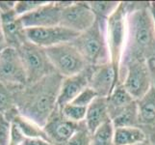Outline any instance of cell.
Instances as JSON below:
<instances>
[{"instance_id":"9c48e42d","label":"cell","mask_w":155,"mask_h":145,"mask_svg":"<svg viewBox=\"0 0 155 145\" xmlns=\"http://www.w3.org/2000/svg\"><path fill=\"white\" fill-rule=\"evenodd\" d=\"M97 17L90 8L88 1H75L62 12L60 25L80 34L91 28Z\"/></svg>"},{"instance_id":"9a60e30c","label":"cell","mask_w":155,"mask_h":145,"mask_svg":"<svg viewBox=\"0 0 155 145\" xmlns=\"http://www.w3.org/2000/svg\"><path fill=\"white\" fill-rule=\"evenodd\" d=\"M139 125L152 144L155 140V83L148 93L137 101Z\"/></svg>"},{"instance_id":"8fae6325","label":"cell","mask_w":155,"mask_h":145,"mask_svg":"<svg viewBox=\"0 0 155 145\" xmlns=\"http://www.w3.org/2000/svg\"><path fill=\"white\" fill-rule=\"evenodd\" d=\"M83 122L76 123L68 120L63 115L61 109L56 107L44 127V130L50 142L54 145H66L81 128Z\"/></svg>"},{"instance_id":"8992f818","label":"cell","mask_w":155,"mask_h":145,"mask_svg":"<svg viewBox=\"0 0 155 145\" xmlns=\"http://www.w3.org/2000/svg\"><path fill=\"white\" fill-rule=\"evenodd\" d=\"M27 76V84L35 83L56 73L51 65L45 48L26 41L18 50Z\"/></svg>"},{"instance_id":"d6986e66","label":"cell","mask_w":155,"mask_h":145,"mask_svg":"<svg viewBox=\"0 0 155 145\" xmlns=\"http://www.w3.org/2000/svg\"><path fill=\"white\" fill-rule=\"evenodd\" d=\"M110 119L115 128L138 127L139 113L137 101L110 114Z\"/></svg>"},{"instance_id":"ac0fdd59","label":"cell","mask_w":155,"mask_h":145,"mask_svg":"<svg viewBox=\"0 0 155 145\" xmlns=\"http://www.w3.org/2000/svg\"><path fill=\"white\" fill-rule=\"evenodd\" d=\"M11 121L18 129V131L22 133L25 138H44L50 141L44 128L38 125L33 120L21 115L18 111L11 118Z\"/></svg>"},{"instance_id":"7c38bea8","label":"cell","mask_w":155,"mask_h":145,"mask_svg":"<svg viewBox=\"0 0 155 145\" xmlns=\"http://www.w3.org/2000/svg\"><path fill=\"white\" fill-rule=\"evenodd\" d=\"M63 9L57 1H47L45 5L27 15L19 17L20 22L25 29L42 28L60 25Z\"/></svg>"},{"instance_id":"44dd1931","label":"cell","mask_w":155,"mask_h":145,"mask_svg":"<svg viewBox=\"0 0 155 145\" xmlns=\"http://www.w3.org/2000/svg\"><path fill=\"white\" fill-rule=\"evenodd\" d=\"M135 101L136 100H134V98L128 93V91L125 89L124 84L116 85V87L112 91L110 96L107 98L109 114L132 104L133 102H135Z\"/></svg>"},{"instance_id":"5bb4252c","label":"cell","mask_w":155,"mask_h":145,"mask_svg":"<svg viewBox=\"0 0 155 145\" xmlns=\"http://www.w3.org/2000/svg\"><path fill=\"white\" fill-rule=\"evenodd\" d=\"M117 84V74L111 63L93 66L89 87L92 88L98 97L108 98Z\"/></svg>"},{"instance_id":"f546056e","label":"cell","mask_w":155,"mask_h":145,"mask_svg":"<svg viewBox=\"0 0 155 145\" xmlns=\"http://www.w3.org/2000/svg\"><path fill=\"white\" fill-rule=\"evenodd\" d=\"M17 1H0V15L14 12Z\"/></svg>"},{"instance_id":"7a4b0ae2","label":"cell","mask_w":155,"mask_h":145,"mask_svg":"<svg viewBox=\"0 0 155 145\" xmlns=\"http://www.w3.org/2000/svg\"><path fill=\"white\" fill-rule=\"evenodd\" d=\"M63 78L54 73L35 83L13 90L18 111L44 128L57 107Z\"/></svg>"},{"instance_id":"5b68a950","label":"cell","mask_w":155,"mask_h":145,"mask_svg":"<svg viewBox=\"0 0 155 145\" xmlns=\"http://www.w3.org/2000/svg\"><path fill=\"white\" fill-rule=\"evenodd\" d=\"M45 50L56 73L63 78L75 76L89 67L87 61L71 43H66Z\"/></svg>"},{"instance_id":"83f0119b","label":"cell","mask_w":155,"mask_h":145,"mask_svg":"<svg viewBox=\"0 0 155 145\" xmlns=\"http://www.w3.org/2000/svg\"><path fill=\"white\" fill-rule=\"evenodd\" d=\"M12 135V121L0 114V145H10Z\"/></svg>"},{"instance_id":"52a82bcc","label":"cell","mask_w":155,"mask_h":145,"mask_svg":"<svg viewBox=\"0 0 155 145\" xmlns=\"http://www.w3.org/2000/svg\"><path fill=\"white\" fill-rule=\"evenodd\" d=\"M155 83V78L149 63L136 61L127 66L122 84L134 100L139 101L146 96Z\"/></svg>"},{"instance_id":"f1b7e54d","label":"cell","mask_w":155,"mask_h":145,"mask_svg":"<svg viewBox=\"0 0 155 145\" xmlns=\"http://www.w3.org/2000/svg\"><path fill=\"white\" fill-rule=\"evenodd\" d=\"M97 97H98V96L92 88L87 87L86 89H84L82 92L73 100V102H71V103L74 105H80V106L88 107L93 103L94 100L97 98Z\"/></svg>"},{"instance_id":"484cf974","label":"cell","mask_w":155,"mask_h":145,"mask_svg":"<svg viewBox=\"0 0 155 145\" xmlns=\"http://www.w3.org/2000/svg\"><path fill=\"white\" fill-rule=\"evenodd\" d=\"M91 136L92 133L88 131L85 122H83L81 128L74 133L66 145H91Z\"/></svg>"},{"instance_id":"2e32d148","label":"cell","mask_w":155,"mask_h":145,"mask_svg":"<svg viewBox=\"0 0 155 145\" xmlns=\"http://www.w3.org/2000/svg\"><path fill=\"white\" fill-rule=\"evenodd\" d=\"M0 27L2 29L7 47L18 50L27 41L26 29L21 24L20 19L15 15V11L0 15Z\"/></svg>"},{"instance_id":"e0dca14e","label":"cell","mask_w":155,"mask_h":145,"mask_svg":"<svg viewBox=\"0 0 155 145\" xmlns=\"http://www.w3.org/2000/svg\"><path fill=\"white\" fill-rule=\"evenodd\" d=\"M109 120L111 119L107 98L97 97L93 103L87 107L86 118L84 122L88 131L93 133L97 128Z\"/></svg>"},{"instance_id":"4dcf8cb0","label":"cell","mask_w":155,"mask_h":145,"mask_svg":"<svg viewBox=\"0 0 155 145\" xmlns=\"http://www.w3.org/2000/svg\"><path fill=\"white\" fill-rule=\"evenodd\" d=\"M21 145H54L44 138H25Z\"/></svg>"},{"instance_id":"ffe728a7","label":"cell","mask_w":155,"mask_h":145,"mask_svg":"<svg viewBox=\"0 0 155 145\" xmlns=\"http://www.w3.org/2000/svg\"><path fill=\"white\" fill-rule=\"evenodd\" d=\"M146 140V133L139 127L115 128L114 145H134Z\"/></svg>"},{"instance_id":"603a6c76","label":"cell","mask_w":155,"mask_h":145,"mask_svg":"<svg viewBox=\"0 0 155 145\" xmlns=\"http://www.w3.org/2000/svg\"><path fill=\"white\" fill-rule=\"evenodd\" d=\"M115 127L111 120L97 128L91 136V145H114Z\"/></svg>"},{"instance_id":"4fadbf2b","label":"cell","mask_w":155,"mask_h":145,"mask_svg":"<svg viewBox=\"0 0 155 145\" xmlns=\"http://www.w3.org/2000/svg\"><path fill=\"white\" fill-rule=\"evenodd\" d=\"M92 70L93 66H89L82 73L63 78L57 100L58 109H61L66 105L71 104L84 89L89 87Z\"/></svg>"},{"instance_id":"6da1fadb","label":"cell","mask_w":155,"mask_h":145,"mask_svg":"<svg viewBox=\"0 0 155 145\" xmlns=\"http://www.w3.org/2000/svg\"><path fill=\"white\" fill-rule=\"evenodd\" d=\"M125 3L126 42L117 84H122L125 69L129 64L136 61L155 62V24L150 12V2Z\"/></svg>"},{"instance_id":"30bf717a","label":"cell","mask_w":155,"mask_h":145,"mask_svg":"<svg viewBox=\"0 0 155 145\" xmlns=\"http://www.w3.org/2000/svg\"><path fill=\"white\" fill-rule=\"evenodd\" d=\"M79 34L61 25L26 29L27 40L42 48L71 43Z\"/></svg>"},{"instance_id":"1f68e13d","label":"cell","mask_w":155,"mask_h":145,"mask_svg":"<svg viewBox=\"0 0 155 145\" xmlns=\"http://www.w3.org/2000/svg\"><path fill=\"white\" fill-rule=\"evenodd\" d=\"M7 47V44H6V41H5L4 38V35H3V32L2 29L0 27V52H1L3 50Z\"/></svg>"},{"instance_id":"7402d4cb","label":"cell","mask_w":155,"mask_h":145,"mask_svg":"<svg viewBox=\"0 0 155 145\" xmlns=\"http://www.w3.org/2000/svg\"><path fill=\"white\" fill-rule=\"evenodd\" d=\"M17 112L13 89L0 82V114L5 115L11 120Z\"/></svg>"},{"instance_id":"d6a6232c","label":"cell","mask_w":155,"mask_h":145,"mask_svg":"<svg viewBox=\"0 0 155 145\" xmlns=\"http://www.w3.org/2000/svg\"><path fill=\"white\" fill-rule=\"evenodd\" d=\"M150 12H151L153 21H154V24H155V1L150 2Z\"/></svg>"},{"instance_id":"e575fe53","label":"cell","mask_w":155,"mask_h":145,"mask_svg":"<svg viewBox=\"0 0 155 145\" xmlns=\"http://www.w3.org/2000/svg\"><path fill=\"white\" fill-rule=\"evenodd\" d=\"M153 145H155V140H154V142H153Z\"/></svg>"},{"instance_id":"836d02e7","label":"cell","mask_w":155,"mask_h":145,"mask_svg":"<svg viewBox=\"0 0 155 145\" xmlns=\"http://www.w3.org/2000/svg\"><path fill=\"white\" fill-rule=\"evenodd\" d=\"M134 145H153L150 141L148 140H146V141H143V142H140V143H137V144H134Z\"/></svg>"},{"instance_id":"277c9868","label":"cell","mask_w":155,"mask_h":145,"mask_svg":"<svg viewBox=\"0 0 155 145\" xmlns=\"http://www.w3.org/2000/svg\"><path fill=\"white\" fill-rule=\"evenodd\" d=\"M126 17L127 8L125 2H120V6L106 20V38L110 53V63L113 65L117 74L126 42Z\"/></svg>"},{"instance_id":"3957f363","label":"cell","mask_w":155,"mask_h":145,"mask_svg":"<svg viewBox=\"0 0 155 145\" xmlns=\"http://www.w3.org/2000/svg\"><path fill=\"white\" fill-rule=\"evenodd\" d=\"M71 44L81 53L89 66L95 67L110 63L106 20L97 19L92 27L80 33Z\"/></svg>"},{"instance_id":"ba28073f","label":"cell","mask_w":155,"mask_h":145,"mask_svg":"<svg viewBox=\"0 0 155 145\" xmlns=\"http://www.w3.org/2000/svg\"><path fill=\"white\" fill-rule=\"evenodd\" d=\"M0 82L13 90L27 85L24 65L15 48L6 47L0 52Z\"/></svg>"},{"instance_id":"d4e9b609","label":"cell","mask_w":155,"mask_h":145,"mask_svg":"<svg viewBox=\"0 0 155 145\" xmlns=\"http://www.w3.org/2000/svg\"><path fill=\"white\" fill-rule=\"evenodd\" d=\"M61 111L63 115L66 118H68V120H71L76 123H80V122H83L85 120V118H86L87 107L80 106V105L71 103L68 105H66L64 107H62Z\"/></svg>"},{"instance_id":"cb8c5ba5","label":"cell","mask_w":155,"mask_h":145,"mask_svg":"<svg viewBox=\"0 0 155 145\" xmlns=\"http://www.w3.org/2000/svg\"><path fill=\"white\" fill-rule=\"evenodd\" d=\"M119 1H88L97 19L107 20L120 6Z\"/></svg>"},{"instance_id":"4316f807","label":"cell","mask_w":155,"mask_h":145,"mask_svg":"<svg viewBox=\"0 0 155 145\" xmlns=\"http://www.w3.org/2000/svg\"><path fill=\"white\" fill-rule=\"evenodd\" d=\"M47 1H17L15 13L18 17H22L45 5Z\"/></svg>"}]
</instances>
